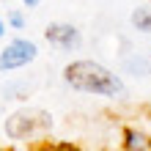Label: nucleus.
Segmentation results:
<instances>
[{
  "instance_id": "1",
  "label": "nucleus",
  "mask_w": 151,
  "mask_h": 151,
  "mask_svg": "<svg viewBox=\"0 0 151 151\" xmlns=\"http://www.w3.org/2000/svg\"><path fill=\"white\" fill-rule=\"evenodd\" d=\"M63 83L80 93H93V96H104V99H127V83L121 80V74H115L113 69H107L99 60L91 58H80L72 60L63 69Z\"/></svg>"
},
{
  "instance_id": "2",
  "label": "nucleus",
  "mask_w": 151,
  "mask_h": 151,
  "mask_svg": "<svg viewBox=\"0 0 151 151\" xmlns=\"http://www.w3.org/2000/svg\"><path fill=\"white\" fill-rule=\"evenodd\" d=\"M52 127V115L39 107H19L6 118V137L11 140H41Z\"/></svg>"
},
{
  "instance_id": "3",
  "label": "nucleus",
  "mask_w": 151,
  "mask_h": 151,
  "mask_svg": "<svg viewBox=\"0 0 151 151\" xmlns=\"http://www.w3.org/2000/svg\"><path fill=\"white\" fill-rule=\"evenodd\" d=\"M39 58V47L36 41L30 39H14L8 41L3 50H0V72H14V69H22L33 63Z\"/></svg>"
},
{
  "instance_id": "4",
  "label": "nucleus",
  "mask_w": 151,
  "mask_h": 151,
  "mask_svg": "<svg viewBox=\"0 0 151 151\" xmlns=\"http://www.w3.org/2000/svg\"><path fill=\"white\" fill-rule=\"evenodd\" d=\"M44 39L60 52H74V50L83 47V33H80V28L72 25V22H52V25H47Z\"/></svg>"
},
{
  "instance_id": "5",
  "label": "nucleus",
  "mask_w": 151,
  "mask_h": 151,
  "mask_svg": "<svg viewBox=\"0 0 151 151\" xmlns=\"http://www.w3.org/2000/svg\"><path fill=\"white\" fill-rule=\"evenodd\" d=\"M121 69H124V74H132V77H137V80L151 77V60L143 55V52H132V55H124Z\"/></svg>"
},
{
  "instance_id": "6",
  "label": "nucleus",
  "mask_w": 151,
  "mask_h": 151,
  "mask_svg": "<svg viewBox=\"0 0 151 151\" xmlns=\"http://www.w3.org/2000/svg\"><path fill=\"white\" fill-rule=\"evenodd\" d=\"M121 146L127 151H151V135L146 129H135V127H127L124 129V140Z\"/></svg>"
},
{
  "instance_id": "7",
  "label": "nucleus",
  "mask_w": 151,
  "mask_h": 151,
  "mask_svg": "<svg viewBox=\"0 0 151 151\" xmlns=\"http://www.w3.org/2000/svg\"><path fill=\"white\" fill-rule=\"evenodd\" d=\"M129 22H132V28H135L137 33H146V36H151V3H143V6L132 8Z\"/></svg>"
},
{
  "instance_id": "8",
  "label": "nucleus",
  "mask_w": 151,
  "mask_h": 151,
  "mask_svg": "<svg viewBox=\"0 0 151 151\" xmlns=\"http://www.w3.org/2000/svg\"><path fill=\"white\" fill-rule=\"evenodd\" d=\"M33 91V83H28V80H22V83H11L3 88V99H25Z\"/></svg>"
},
{
  "instance_id": "9",
  "label": "nucleus",
  "mask_w": 151,
  "mask_h": 151,
  "mask_svg": "<svg viewBox=\"0 0 151 151\" xmlns=\"http://www.w3.org/2000/svg\"><path fill=\"white\" fill-rule=\"evenodd\" d=\"M6 22L11 25L14 30H22V28H25V14L19 11V8H11V11L6 14Z\"/></svg>"
},
{
  "instance_id": "10",
  "label": "nucleus",
  "mask_w": 151,
  "mask_h": 151,
  "mask_svg": "<svg viewBox=\"0 0 151 151\" xmlns=\"http://www.w3.org/2000/svg\"><path fill=\"white\" fill-rule=\"evenodd\" d=\"M22 3H25V8H36L41 0H22Z\"/></svg>"
},
{
  "instance_id": "11",
  "label": "nucleus",
  "mask_w": 151,
  "mask_h": 151,
  "mask_svg": "<svg viewBox=\"0 0 151 151\" xmlns=\"http://www.w3.org/2000/svg\"><path fill=\"white\" fill-rule=\"evenodd\" d=\"M3 36H6V19L0 17V39H3Z\"/></svg>"
}]
</instances>
